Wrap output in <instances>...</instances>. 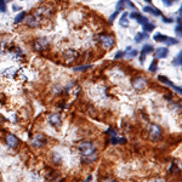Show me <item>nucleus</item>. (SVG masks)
Wrapping results in <instances>:
<instances>
[{"label":"nucleus","instance_id":"obj_11","mask_svg":"<svg viewBox=\"0 0 182 182\" xmlns=\"http://www.w3.org/2000/svg\"><path fill=\"white\" fill-rule=\"evenodd\" d=\"M169 54V50L168 47H159L157 51H155V57L157 59H165Z\"/></svg>","mask_w":182,"mask_h":182},{"label":"nucleus","instance_id":"obj_27","mask_svg":"<svg viewBox=\"0 0 182 182\" xmlns=\"http://www.w3.org/2000/svg\"><path fill=\"white\" fill-rule=\"evenodd\" d=\"M0 11L1 12H6V2H5V0H0Z\"/></svg>","mask_w":182,"mask_h":182},{"label":"nucleus","instance_id":"obj_12","mask_svg":"<svg viewBox=\"0 0 182 182\" xmlns=\"http://www.w3.org/2000/svg\"><path fill=\"white\" fill-rule=\"evenodd\" d=\"M143 11L145 12H148V13H151V15H154V16H161V12L157 9V7H154V6H145L143 7Z\"/></svg>","mask_w":182,"mask_h":182},{"label":"nucleus","instance_id":"obj_33","mask_svg":"<svg viewBox=\"0 0 182 182\" xmlns=\"http://www.w3.org/2000/svg\"><path fill=\"white\" fill-rule=\"evenodd\" d=\"M111 143L112 145H117L118 143V138L116 136H112V140H111Z\"/></svg>","mask_w":182,"mask_h":182},{"label":"nucleus","instance_id":"obj_23","mask_svg":"<svg viewBox=\"0 0 182 182\" xmlns=\"http://www.w3.org/2000/svg\"><path fill=\"white\" fill-rule=\"evenodd\" d=\"M136 21H137L140 25L143 26V25H146V23L148 22V17H145V16H141V15H140V16L136 18Z\"/></svg>","mask_w":182,"mask_h":182},{"label":"nucleus","instance_id":"obj_6","mask_svg":"<svg viewBox=\"0 0 182 182\" xmlns=\"http://www.w3.org/2000/svg\"><path fill=\"white\" fill-rule=\"evenodd\" d=\"M77 57H78V52L75 50H73V49H69V50H67V51L63 52V59H64V61L67 63L73 62Z\"/></svg>","mask_w":182,"mask_h":182},{"label":"nucleus","instance_id":"obj_37","mask_svg":"<svg viewBox=\"0 0 182 182\" xmlns=\"http://www.w3.org/2000/svg\"><path fill=\"white\" fill-rule=\"evenodd\" d=\"M163 21H164L165 23H171V22H173V20H171V18H163Z\"/></svg>","mask_w":182,"mask_h":182},{"label":"nucleus","instance_id":"obj_9","mask_svg":"<svg viewBox=\"0 0 182 182\" xmlns=\"http://www.w3.org/2000/svg\"><path fill=\"white\" fill-rule=\"evenodd\" d=\"M158 79H159L160 82H163V83H165L166 85H169V86H171V88H173L174 90H175V91H177V92H179L180 95H181V93H182L181 88H179V86H176V85H175V84H174L173 82H170V80H169L168 78H165V77H163V75H159V77H158Z\"/></svg>","mask_w":182,"mask_h":182},{"label":"nucleus","instance_id":"obj_13","mask_svg":"<svg viewBox=\"0 0 182 182\" xmlns=\"http://www.w3.org/2000/svg\"><path fill=\"white\" fill-rule=\"evenodd\" d=\"M27 25L29 26V27H38L39 25H40V21L38 20V17L36 16H30L27 18Z\"/></svg>","mask_w":182,"mask_h":182},{"label":"nucleus","instance_id":"obj_8","mask_svg":"<svg viewBox=\"0 0 182 182\" xmlns=\"http://www.w3.org/2000/svg\"><path fill=\"white\" fill-rule=\"evenodd\" d=\"M6 143H7L9 147L15 148V147H17V145H18V138H17L15 135L9 134V135L6 136Z\"/></svg>","mask_w":182,"mask_h":182},{"label":"nucleus","instance_id":"obj_14","mask_svg":"<svg viewBox=\"0 0 182 182\" xmlns=\"http://www.w3.org/2000/svg\"><path fill=\"white\" fill-rule=\"evenodd\" d=\"M153 51V46L152 45H145L143 47H142V50H141V62H143L145 61V56L147 55V54H150Z\"/></svg>","mask_w":182,"mask_h":182},{"label":"nucleus","instance_id":"obj_38","mask_svg":"<svg viewBox=\"0 0 182 182\" xmlns=\"http://www.w3.org/2000/svg\"><path fill=\"white\" fill-rule=\"evenodd\" d=\"M145 1H148V2H150V1H152V0H145Z\"/></svg>","mask_w":182,"mask_h":182},{"label":"nucleus","instance_id":"obj_1","mask_svg":"<svg viewBox=\"0 0 182 182\" xmlns=\"http://www.w3.org/2000/svg\"><path fill=\"white\" fill-rule=\"evenodd\" d=\"M79 151L82 152V154L84 157H89V155H92L96 150H95V146L91 143V142H82L79 143Z\"/></svg>","mask_w":182,"mask_h":182},{"label":"nucleus","instance_id":"obj_31","mask_svg":"<svg viewBox=\"0 0 182 182\" xmlns=\"http://www.w3.org/2000/svg\"><path fill=\"white\" fill-rule=\"evenodd\" d=\"M123 55H124V52H123V51H118V52L116 54L114 59H116V60H117V59H120V57H123Z\"/></svg>","mask_w":182,"mask_h":182},{"label":"nucleus","instance_id":"obj_29","mask_svg":"<svg viewBox=\"0 0 182 182\" xmlns=\"http://www.w3.org/2000/svg\"><path fill=\"white\" fill-rule=\"evenodd\" d=\"M118 12H119V11H116V12H114V13H113V15H112V16L109 17V22H111V23H113V21H114V18L117 17V15H118Z\"/></svg>","mask_w":182,"mask_h":182},{"label":"nucleus","instance_id":"obj_36","mask_svg":"<svg viewBox=\"0 0 182 182\" xmlns=\"http://www.w3.org/2000/svg\"><path fill=\"white\" fill-rule=\"evenodd\" d=\"M12 10H13V11H18V10H21V7L17 6V5H13V6H12Z\"/></svg>","mask_w":182,"mask_h":182},{"label":"nucleus","instance_id":"obj_16","mask_svg":"<svg viewBox=\"0 0 182 182\" xmlns=\"http://www.w3.org/2000/svg\"><path fill=\"white\" fill-rule=\"evenodd\" d=\"M147 38H148V36H147L146 33H137L136 36H135V41H136V43H141L142 40H145V39H147Z\"/></svg>","mask_w":182,"mask_h":182},{"label":"nucleus","instance_id":"obj_30","mask_svg":"<svg viewBox=\"0 0 182 182\" xmlns=\"http://www.w3.org/2000/svg\"><path fill=\"white\" fill-rule=\"evenodd\" d=\"M163 2H164V5H166V6H171L173 5V0H161Z\"/></svg>","mask_w":182,"mask_h":182},{"label":"nucleus","instance_id":"obj_25","mask_svg":"<svg viewBox=\"0 0 182 182\" xmlns=\"http://www.w3.org/2000/svg\"><path fill=\"white\" fill-rule=\"evenodd\" d=\"M124 6H125V0H119V2L117 4V11H120L124 9Z\"/></svg>","mask_w":182,"mask_h":182},{"label":"nucleus","instance_id":"obj_26","mask_svg":"<svg viewBox=\"0 0 182 182\" xmlns=\"http://www.w3.org/2000/svg\"><path fill=\"white\" fill-rule=\"evenodd\" d=\"M179 170H180V169L176 166V164L173 163V164H171V168H170V173H171V174H176Z\"/></svg>","mask_w":182,"mask_h":182},{"label":"nucleus","instance_id":"obj_24","mask_svg":"<svg viewBox=\"0 0 182 182\" xmlns=\"http://www.w3.org/2000/svg\"><path fill=\"white\" fill-rule=\"evenodd\" d=\"M157 61L153 60L151 63V66H150V72H152V73H154V72H157Z\"/></svg>","mask_w":182,"mask_h":182},{"label":"nucleus","instance_id":"obj_28","mask_svg":"<svg viewBox=\"0 0 182 182\" xmlns=\"http://www.w3.org/2000/svg\"><path fill=\"white\" fill-rule=\"evenodd\" d=\"M175 33H176L179 36H181V35H182V26H181V23H179V26L175 28Z\"/></svg>","mask_w":182,"mask_h":182},{"label":"nucleus","instance_id":"obj_34","mask_svg":"<svg viewBox=\"0 0 182 182\" xmlns=\"http://www.w3.org/2000/svg\"><path fill=\"white\" fill-rule=\"evenodd\" d=\"M130 51H131V52L129 54V56H130V57H134V56H136V55H137V51H136V50H130Z\"/></svg>","mask_w":182,"mask_h":182},{"label":"nucleus","instance_id":"obj_35","mask_svg":"<svg viewBox=\"0 0 182 182\" xmlns=\"http://www.w3.org/2000/svg\"><path fill=\"white\" fill-rule=\"evenodd\" d=\"M107 132H108V134H109L111 136H117V134H116V131H114V130H112V129H109V130H108Z\"/></svg>","mask_w":182,"mask_h":182},{"label":"nucleus","instance_id":"obj_21","mask_svg":"<svg viewBox=\"0 0 182 182\" xmlns=\"http://www.w3.org/2000/svg\"><path fill=\"white\" fill-rule=\"evenodd\" d=\"M25 17H26V12H20L17 16H16V18H15V23H20V22H22L23 20H25Z\"/></svg>","mask_w":182,"mask_h":182},{"label":"nucleus","instance_id":"obj_10","mask_svg":"<svg viewBox=\"0 0 182 182\" xmlns=\"http://www.w3.org/2000/svg\"><path fill=\"white\" fill-rule=\"evenodd\" d=\"M47 120L54 126H60L61 125V118L59 114H50L49 118H47Z\"/></svg>","mask_w":182,"mask_h":182},{"label":"nucleus","instance_id":"obj_22","mask_svg":"<svg viewBox=\"0 0 182 182\" xmlns=\"http://www.w3.org/2000/svg\"><path fill=\"white\" fill-rule=\"evenodd\" d=\"M90 68H91V64H85V66H82V67H75L74 70L75 72H85V70H88Z\"/></svg>","mask_w":182,"mask_h":182},{"label":"nucleus","instance_id":"obj_17","mask_svg":"<svg viewBox=\"0 0 182 182\" xmlns=\"http://www.w3.org/2000/svg\"><path fill=\"white\" fill-rule=\"evenodd\" d=\"M153 39H154L155 41H158V43H164V40L166 39V35H164V34H161V33H157V34L153 36Z\"/></svg>","mask_w":182,"mask_h":182},{"label":"nucleus","instance_id":"obj_5","mask_svg":"<svg viewBox=\"0 0 182 182\" xmlns=\"http://www.w3.org/2000/svg\"><path fill=\"white\" fill-rule=\"evenodd\" d=\"M49 47V41L45 39V38H40V39H36L34 41V49L36 51H44L45 49Z\"/></svg>","mask_w":182,"mask_h":182},{"label":"nucleus","instance_id":"obj_20","mask_svg":"<svg viewBox=\"0 0 182 182\" xmlns=\"http://www.w3.org/2000/svg\"><path fill=\"white\" fill-rule=\"evenodd\" d=\"M154 28H155V26L153 25V23H146V25H143V30L145 32H147V33H151L152 30H154Z\"/></svg>","mask_w":182,"mask_h":182},{"label":"nucleus","instance_id":"obj_15","mask_svg":"<svg viewBox=\"0 0 182 182\" xmlns=\"http://www.w3.org/2000/svg\"><path fill=\"white\" fill-rule=\"evenodd\" d=\"M119 25L121 27H129V21H127V12H124L121 15L120 20H119Z\"/></svg>","mask_w":182,"mask_h":182},{"label":"nucleus","instance_id":"obj_2","mask_svg":"<svg viewBox=\"0 0 182 182\" xmlns=\"http://www.w3.org/2000/svg\"><path fill=\"white\" fill-rule=\"evenodd\" d=\"M100 41H101V44H102V46L104 49H112L114 46V43H116L114 38L112 35H109V34L100 35Z\"/></svg>","mask_w":182,"mask_h":182},{"label":"nucleus","instance_id":"obj_32","mask_svg":"<svg viewBox=\"0 0 182 182\" xmlns=\"http://www.w3.org/2000/svg\"><path fill=\"white\" fill-rule=\"evenodd\" d=\"M138 16H140L138 12H132V13H130V17H131V18H135V20H136Z\"/></svg>","mask_w":182,"mask_h":182},{"label":"nucleus","instance_id":"obj_7","mask_svg":"<svg viewBox=\"0 0 182 182\" xmlns=\"http://www.w3.org/2000/svg\"><path fill=\"white\" fill-rule=\"evenodd\" d=\"M132 85H134V88H135L136 90H142V89H145V88H146L147 82H146V79H143V78L138 77V78H136V79L134 80Z\"/></svg>","mask_w":182,"mask_h":182},{"label":"nucleus","instance_id":"obj_4","mask_svg":"<svg viewBox=\"0 0 182 182\" xmlns=\"http://www.w3.org/2000/svg\"><path fill=\"white\" fill-rule=\"evenodd\" d=\"M150 134H151V138L153 141H158L161 138V130L158 125L155 124H152L151 127H150Z\"/></svg>","mask_w":182,"mask_h":182},{"label":"nucleus","instance_id":"obj_3","mask_svg":"<svg viewBox=\"0 0 182 182\" xmlns=\"http://www.w3.org/2000/svg\"><path fill=\"white\" fill-rule=\"evenodd\" d=\"M45 143H46V138H45V136L41 135V134H36V135H34V137L32 138V145H33L34 147H36V148H40V147L45 146Z\"/></svg>","mask_w":182,"mask_h":182},{"label":"nucleus","instance_id":"obj_19","mask_svg":"<svg viewBox=\"0 0 182 182\" xmlns=\"http://www.w3.org/2000/svg\"><path fill=\"white\" fill-rule=\"evenodd\" d=\"M181 63H182V52H179V55L175 57V60L173 62V66L179 67V66H181Z\"/></svg>","mask_w":182,"mask_h":182},{"label":"nucleus","instance_id":"obj_18","mask_svg":"<svg viewBox=\"0 0 182 182\" xmlns=\"http://www.w3.org/2000/svg\"><path fill=\"white\" fill-rule=\"evenodd\" d=\"M164 43L168 45V46H171V45H176L179 41L177 39H174V38H170V36H166V39L164 40Z\"/></svg>","mask_w":182,"mask_h":182}]
</instances>
